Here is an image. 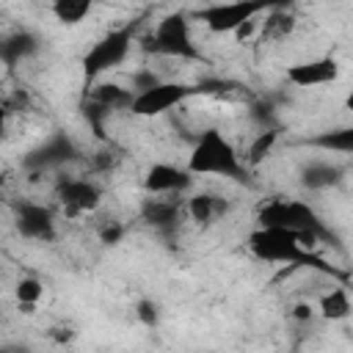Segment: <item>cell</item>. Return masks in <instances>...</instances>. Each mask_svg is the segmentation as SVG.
Listing matches in <instances>:
<instances>
[{
    "label": "cell",
    "instance_id": "obj_19",
    "mask_svg": "<svg viewBox=\"0 0 353 353\" xmlns=\"http://www.w3.org/2000/svg\"><path fill=\"white\" fill-rule=\"evenodd\" d=\"M44 295V284L36 279V276H22L17 284H14V298H17V309L25 312V314H33L39 301Z\"/></svg>",
    "mask_w": 353,
    "mask_h": 353
},
{
    "label": "cell",
    "instance_id": "obj_1",
    "mask_svg": "<svg viewBox=\"0 0 353 353\" xmlns=\"http://www.w3.org/2000/svg\"><path fill=\"white\" fill-rule=\"evenodd\" d=\"M185 168L190 176H221V179L245 176L240 149L218 127H204L201 132H196Z\"/></svg>",
    "mask_w": 353,
    "mask_h": 353
},
{
    "label": "cell",
    "instance_id": "obj_16",
    "mask_svg": "<svg viewBox=\"0 0 353 353\" xmlns=\"http://www.w3.org/2000/svg\"><path fill=\"white\" fill-rule=\"evenodd\" d=\"M276 143H279V130L276 127H262L259 132H254V138L245 146V154L240 157L243 165H245V171L248 168H256L259 163H265L273 154V146Z\"/></svg>",
    "mask_w": 353,
    "mask_h": 353
},
{
    "label": "cell",
    "instance_id": "obj_7",
    "mask_svg": "<svg viewBox=\"0 0 353 353\" xmlns=\"http://www.w3.org/2000/svg\"><path fill=\"white\" fill-rule=\"evenodd\" d=\"M265 14L262 3H212L199 8L193 17L212 33V36H232L243 22Z\"/></svg>",
    "mask_w": 353,
    "mask_h": 353
},
{
    "label": "cell",
    "instance_id": "obj_11",
    "mask_svg": "<svg viewBox=\"0 0 353 353\" xmlns=\"http://www.w3.org/2000/svg\"><path fill=\"white\" fill-rule=\"evenodd\" d=\"M182 215H185V204L179 201V196H149L141 204V218L160 232H174Z\"/></svg>",
    "mask_w": 353,
    "mask_h": 353
},
{
    "label": "cell",
    "instance_id": "obj_4",
    "mask_svg": "<svg viewBox=\"0 0 353 353\" xmlns=\"http://www.w3.org/2000/svg\"><path fill=\"white\" fill-rule=\"evenodd\" d=\"M132 47H135V25H119V28L105 30V33L88 47V52H85L83 61H80L85 83L91 85V83H97L102 74L119 69V66L130 58Z\"/></svg>",
    "mask_w": 353,
    "mask_h": 353
},
{
    "label": "cell",
    "instance_id": "obj_22",
    "mask_svg": "<svg viewBox=\"0 0 353 353\" xmlns=\"http://www.w3.org/2000/svg\"><path fill=\"white\" fill-rule=\"evenodd\" d=\"M124 232H127V226H124L121 221L108 218V221L99 226V243H105V245H116V243L124 237Z\"/></svg>",
    "mask_w": 353,
    "mask_h": 353
},
{
    "label": "cell",
    "instance_id": "obj_15",
    "mask_svg": "<svg viewBox=\"0 0 353 353\" xmlns=\"http://www.w3.org/2000/svg\"><path fill=\"white\" fill-rule=\"evenodd\" d=\"M39 50V39L30 30H14L8 36H0V61L6 66H17L28 61Z\"/></svg>",
    "mask_w": 353,
    "mask_h": 353
},
{
    "label": "cell",
    "instance_id": "obj_9",
    "mask_svg": "<svg viewBox=\"0 0 353 353\" xmlns=\"http://www.w3.org/2000/svg\"><path fill=\"white\" fill-rule=\"evenodd\" d=\"M141 185L149 196H179L193 185V176L188 174L185 165H174V163L160 160L143 171Z\"/></svg>",
    "mask_w": 353,
    "mask_h": 353
},
{
    "label": "cell",
    "instance_id": "obj_17",
    "mask_svg": "<svg viewBox=\"0 0 353 353\" xmlns=\"http://www.w3.org/2000/svg\"><path fill=\"white\" fill-rule=\"evenodd\" d=\"M317 312L323 320H345L350 314V295H347V287L345 284H334L328 287L320 298H317Z\"/></svg>",
    "mask_w": 353,
    "mask_h": 353
},
{
    "label": "cell",
    "instance_id": "obj_14",
    "mask_svg": "<svg viewBox=\"0 0 353 353\" xmlns=\"http://www.w3.org/2000/svg\"><path fill=\"white\" fill-rule=\"evenodd\" d=\"M132 91L127 88V83H119V80H97L91 85V94L88 99L102 105L105 110L116 113V110H127L130 113V105H132Z\"/></svg>",
    "mask_w": 353,
    "mask_h": 353
},
{
    "label": "cell",
    "instance_id": "obj_12",
    "mask_svg": "<svg viewBox=\"0 0 353 353\" xmlns=\"http://www.w3.org/2000/svg\"><path fill=\"white\" fill-rule=\"evenodd\" d=\"M229 199L218 196V193H193L188 201H185V215L196 223V226H210L215 221H221L226 212H229Z\"/></svg>",
    "mask_w": 353,
    "mask_h": 353
},
{
    "label": "cell",
    "instance_id": "obj_20",
    "mask_svg": "<svg viewBox=\"0 0 353 353\" xmlns=\"http://www.w3.org/2000/svg\"><path fill=\"white\" fill-rule=\"evenodd\" d=\"M50 11L61 25H80L94 11V6L88 0H58L50 6Z\"/></svg>",
    "mask_w": 353,
    "mask_h": 353
},
{
    "label": "cell",
    "instance_id": "obj_8",
    "mask_svg": "<svg viewBox=\"0 0 353 353\" xmlns=\"http://www.w3.org/2000/svg\"><path fill=\"white\" fill-rule=\"evenodd\" d=\"M14 229L19 237L30 243H52L58 234L55 226V212L52 207L41 201H17L14 204Z\"/></svg>",
    "mask_w": 353,
    "mask_h": 353
},
{
    "label": "cell",
    "instance_id": "obj_6",
    "mask_svg": "<svg viewBox=\"0 0 353 353\" xmlns=\"http://www.w3.org/2000/svg\"><path fill=\"white\" fill-rule=\"evenodd\" d=\"M55 201L66 218L77 221V218H85L99 210L102 188L88 176H61L55 185Z\"/></svg>",
    "mask_w": 353,
    "mask_h": 353
},
{
    "label": "cell",
    "instance_id": "obj_5",
    "mask_svg": "<svg viewBox=\"0 0 353 353\" xmlns=\"http://www.w3.org/2000/svg\"><path fill=\"white\" fill-rule=\"evenodd\" d=\"M190 97H199V85L196 83H185V80H163L149 91H141L132 97L130 113L138 119H157L171 113L174 108L185 105Z\"/></svg>",
    "mask_w": 353,
    "mask_h": 353
},
{
    "label": "cell",
    "instance_id": "obj_18",
    "mask_svg": "<svg viewBox=\"0 0 353 353\" xmlns=\"http://www.w3.org/2000/svg\"><path fill=\"white\" fill-rule=\"evenodd\" d=\"M345 171L336 165V163H309L303 171H301V185L309 188V190H328L339 182Z\"/></svg>",
    "mask_w": 353,
    "mask_h": 353
},
{
    "label": "cell",
    "instance_id": "obj_10",
    "mask_svg": "<svg viewBox=\"0 0 353 353\" xmlns=\"http://www.w3.org/2000/svg\"><path fill=\"white\" fill-rule=\"evenodd\" d=\"M284 77L295 88H317V85L334 83L339 77V66L334 58H312V61H298L287 66Z\"/></svg>",
    "mask_w": 353,
    "mask_h": 353
},
{
    "label": "cell",
    "instance_id": "obj_25",
    "mask_svg": "<svg viewBox=\"0 0 353 353\" xmlns=\"http://www.w3.org/2000/svg\"><path fill=\"white\" fill-rule=\"evenodd\" d=\"M6 127H8V116L0 110V141H3V135H6Z\"/></svg>",
    "mask_w": 353,
    "mask_h": 353
},
{
    "label": "cell",
    "instance_id": "obj_2",
    "mask_svg": "<svg viewBox=\"0 0 353 353\" xmlns=\"http://www.w3.org/2000/svg\"><path fill=\"white\" fill-rule=\"evenodd\" d=\"M138 44L146 55H154L160 61H201V50L193 41L190 19L185 11L165 14L146 36L138 39Z\"/></svg>",
    "mask_w": 353,
    "mask_h": 353
},
{
    "label": "cell",
    "instance_id": "obj_13",
    "mask_svg": "<svg viewBox=\"0 0 353 353\" xmlns=\"http://www.w3.org/2000/svg\"><path fill=\"white\" fill-rule=\"evenodd\" d=\"M295 30V14L287 6H273L262 14L259 19V41L265 44H279L287 41V36H292Z\"/></svg>",
    "mask_w": 353,
    "mask_h": 353
},
{
    "label": "cell",
    "instance_id": "obj_23",
    "mask_svg": "<svg viewBox=\"0 0 353 353\" xmlns=\"http://www.w3.org/2000/svg\"><path fill=\"white\" fill-rule=\"evenodd\" d=\"M135 314L146 323V325H157V320H160V314H157V306L152 303V301H141L138 303V309H135Z\"/></svg>",
    "mask_w": 353,
    "mask_h": 353
},
{
    "label": "cell",
    "instance_id": "obj_24",
    "mask_svg": "<svg viewBox=\"0 0 353 353\" xmlns=\"http://www.w3.org/2000/svg\"><path fill=\"white\" fill-rule=\"evenodd\" d=\"M290 317H292V320H298V323H309V320L314 317V306H312L309 301H301V303H295V306H292Z\"/></svg>",
    "mask_w": 353,
    "mask_h": 353
},
{
    "label": "cell",
    "instance_id": "obj_21",
    "mask_svg": "<svg viewBox=\"0 0 353 353\" xmlns=\"http://www.w3.org/2000/svg\"><path fill=\"white\" fill-rule=\"evenodd\" d=\"M317 146H323L328 152H336V154H350L353 152V130L342 127V130H334V132H323L317 138Z\"/></svg>",
    "mask_w": 353,
    "mask_h": 353
},
{
    "label": "cell",
    "instance_id": "obj_3",
    "mask_svg": "<svg viewBox=\"0 0 353 353\" xmlns=\"http://www.w3.org/2000/svg\"><path fill=\"white\" fill-rule=\"evenodd\" d=\"M248 248L259 262L270 265H292V268H314L323 273H334L323 259L303 251L298 243V234L290 229H254L248 234Z\"/></svg>",
    "mask_w": 353,
    "mask_h": 353
}]
</instances>
